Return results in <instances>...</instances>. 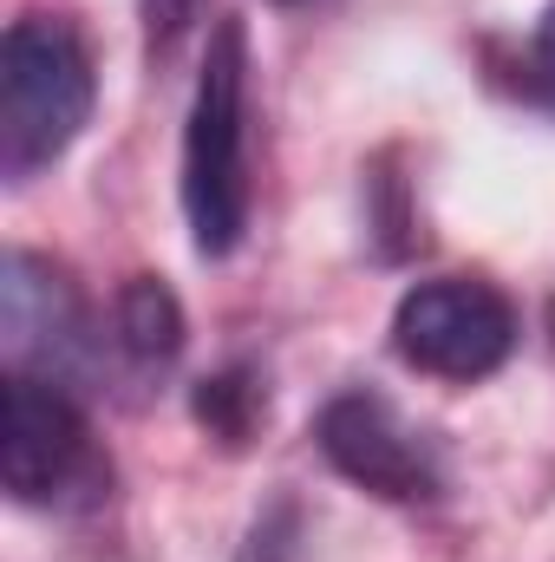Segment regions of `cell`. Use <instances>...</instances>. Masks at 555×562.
<instances>
[{
    "label": "cell",
    "mask_w": 555,
    "mask_h": 562,
    "mask_svg": "<svg viewBox=\"0 0 555 562\" xmlns=\"http://www.w3.org/2000/svg\"><path fill=\"white\" fill-rule=\"evenodd\" d=\"M249 26L242 20H216L203 66H196V92L183 112V223H190V249L203 262H223L242 249L249 236V210H256V177H249Z\"/></svg>",
    "instance_id": "cell-1"
},
{
    "label": "cell",
    "mask_w": 555,
    "mask_h": 562,
    "mask_svg": "<svg viewBox=\"0 0 555 562\" xmlns=\"http://www.w3.org/2000/svg\"><path fill=\"white\" fill-rule=\"evenodd\" d=\"M99 105V66L66 13H20L0 40V177L53 170Z\"/></svg>",
    "instance_id": "cell-2"
},
{
    "label": "cell",
    "mask_w": 555,
    "mask_h": 562,
    "mask_svg": "<svg viewBox=\"0 0 555 562\" xmlns=\"http://www.w3.org/2000/svg\"><path fill=\"white\" fill-rule=\"evenodd\" d=\"M0 484L20 510H53L79 517L112 497V458L72 386L7 373V406H0Z\"/></svg>",
    "instance_id": "cell-3"
},
{
    "label": "cell",
    "mask_w": 555,
    "mask_h": 562,
    "mask_svg": "<svg viewBox=\"0 0 555 562\" xmlns=\"http://www.w3.org/2000/svg\"><path fill=\"white\" fill-rule=\"evenodd\" d=\"M523 340L517 301L484 276H431L412 281L393 307V353L444 386H477L510 367Z\"/></svg>",
    "instance_id": "cell-4"
},
{
    "label": "cell",
    "mask_w": 555,
    "mask_h": 562,
    "mask_svg": "<svg viewBox=\"0 0 555 562\" xmlns=\"http://www.w3.org/2000/svg\"><path fill=\"white\" fill-rule=\"evenodd\" d=\"M0 347L7 373H33L72 393L105 373V321L39 249H7L0 262Z\"/></svg>",
    "instance_id": "cell-5"
},
{
    "label": "cell",
    "mask_w": 555,
    "mask_h": 562,
    "mask_svg": "<svg viewBox=\"0 0 555 562\" xmlns=\"http://www.w3.org/2000/svg\"><path fill=\"white\" fill-rule=\"evenodd\" d=\"M314 438H320V458L347 484H360V491H373L386 504H431L444 491V451H438V438L424 425H412L373 386L333 393L320 406Z\"/></svg>",
    "instance_id": "cell-6"
},
{
    "label": "cell",
    "mask_w": 555,
    "mask_h": 562,
    "mask_svg": "<svg viewBox=\"0 0 555 562\" xmlns=\"http://www.w3.org/2000/svg\"><path fill=\"white\" fill-rule=\"evenodd\" d=\"M183 301L170 294V281L157 276H132L112 294V314H105V373L118 386H157L177 373L183 360Z\"/></svg>",
    "instance_id": "cell-7"
},
{
    "label": "cell",
    "mask_w": 555,
    "mask_h": 562,
    "mask_svg": "<svg viewBox=\"0 0 555 562\" xmlns=\"http://www.w3.org/2000/svg\"><path fill=\"white\" fill-rule=\"evenodd\" d=\"M190 413H196V425H203L223 451L256 445V431L269 425V380H262V367L229 360V367L203 373V380L190 386Z\"/></svg>",
    "instance_id": "cell-8"
},
{
    "label": "cell",
    "mask_w": 555,
    "mask_h": 562,
    "mask_svg": "<svg viewBox=\"0 0 555 562\" xmlns=\"http://www.w3.org/2000/svg\"><path fill=\"white\" fill-rule=\"evenodd\" d=\"M517 92L536 105V112H550L555 119V0L536 13V26H530V40H523V53H517Z\"/></svg>",
    "instance_id": "cell-9"
},
{
    "label": "cell",
    "mask_w": 555,
    "mask_h": 562,
    "mask_svg": "<svg viewBox=\"0 0 555 562\" xmlns=\"http://www.w3.org/2000/svg\"><path fill=\"white\" fill-rule=\"evenodd\" d=\"M203 7H209V0H144V46H150L157 59L177 53V46L196 33Z\"/></svg>",
    "instance_id": "cell-10"
},
{
    "label": "cell",
    "mask_w": 555,
    "mask_h": 562,
    "mask_svg": "<svg viewBox=\"0 0 555 562\" xmlns=\"http://www.w3.org/2000/svg\"><path fill=\"white\" fill-rule=\"evenodd\" d=\"M275 7H333V0H275Z\"/></svg>",
    "instance_id": "cell-11"
}]
</instances>
